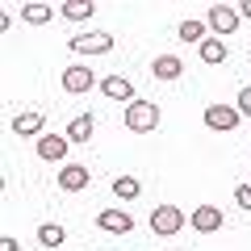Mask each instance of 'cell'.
I'll use <instances>...</instances> for the list:
<instances>
[{"mask_svg": "<svg viewBox=\"0 0 251 251\" xmlns=\"http://www.w3.org/2000/svg\"><path fill=\"white\" fill-rule=\"evenodd\" d=\"M155 126H159V105H151V100L126 105V130H130V134H147Z\"/></svg>", "mask_w": 251, "mask_h": 251, "instance_id": "6da1fadb", "label": "cell"}, {"mask_svg": "<svg viewBox=\"0 0 251 251\" xmlns=\"http://www.w3.org/2000/svg\"><path fill=\"white\" fill-rule=\"evenodd\" d=\"M239 4H209V29H214L218 38H226V34H234L239 29Z\"/></svg>", "mask_w": 251, "mask_h": 251, "instance_id": "7a4b0ae2", "label": "cell"}, {"mask_svg": "<svg viewBox=\"0 0 251 251\" xmlns=\"http://www.w3.org/2000/svg\"><path fill=\"white\" fill-rule=\"evenodd\" d=\"M151 230L155 234H180L184 230V209H176V205L151 209Z\"/></svg>", "mask_w": 251, "mask_h": 251, "instance_id": "3957f363", "label": "cell"}, {"mask_svg": "<svg viewBox=\"0 0 251 251\" xmlns=\"http://www.w3.org/2000/svg\"><path fill=\"white\" fill-rule=\"evenodd\" d=\"M72 50H80V54H105V50H113V38H109L105 29L75 34V38H72Z\"/></svg>", "mask_w": 251, "mask_h": 251, "instance_id": "277c9868", "label": "cell"}, {"mask_svg": "<svg viewBox=\"0 0 251 251\" xmlns=\"http://www.w3.org/2000/svg\"><path fill=\"white\" fill-rule=\"evenodd\" d=\"M239 105H209L205 109V126L209 130H226V134H230L234 126H239Z\"/></svg>", "mask_w": 251, "mask_h": 251, "instance_id": "5b68a950", "label": "cell"}, {"mask_svg": "<svg viewBox=\"0 0 251 251\" xmlns=\"http://www.w3.org/2000/svg\"><path fill=\"white\" fill-rule=\"evenodd\" d=\"M97 226L109 230V234H130V230H134V218H130V209H100Z\"/></svg>", "mask_w": 251, "mask_h": 251, "instance_id": "8992f818", "label": "cell"}, {"mask_svg": "<svg viewBox=\"0 0 251 251\" xmlns=\"http://www.w3.org/2000/svg\"><path fill=\"white\" fill-rule=\"evenodd\" d=\"M88 168H84V163H63L59 168V188L63 193H80V188H88Z\"/></svg>", "mask_w": 251, "mask_h": 251, "instance_id": "52a82bcc", "label": "cell"}, {"mask_svg": "<svg viewBox=\"0 0 251 251\" xmlns=\"http://www.w3.org/2000/svg\"><path fill=\"white\" fill-rule=\"evenodd\" d=\"M67 147H72V138H67V134H42V138H38V159L59 163L63 155H67Z\"/></svg>", "mask_w": 251, "mask_h": 251, "instance_id": "ba28073f", "label": "cell"}, {"mask_svg": "<svg viewBox=\"0 0 251 251\" xmlns=\"http://www.w3.org/2000/svg\"><path fill=\"white\" fill-rule=\"evenodd\" d=\"M100 92H105L109 100H126V105H134V84L126 80V75H105V80H100Z\"/></svg>", "mask_w": 251, "mask_h": 251, "instance_id": "9c48e42d", "label": "cell"}, {"mask_svg": "<svg viewBox=\"0 0 251 251\" xmlns=\"http://www.w3.org/2000/svg\"><path fill=\"white\" fill-rule=\"evenodd\" d=\"M218 226H222V209L218 205H197L193 209V230L197 234H214Z\"/></svg>", "mask_w": 251, "mask_h": 251, "instance_id": "30bf717a", "label": "cell"}, {"mask_svg": "<svg viewBox=\"0 0 251 251\" xmlns=\"http://www.w3.org/2000/svg\"><path fill=\"white\" fill-rule=\"evenodd\" d=\"M63 88L72 92V97L88 92V88H92V72H88V67H80V63H75V67H67V72H63Z\"/></svg>", "mask_w": 251, "mask_h": 251, "instance_id": "8fae6325", "label": "cell"}, {"mask_svg": "<svg viewBox=\"0 0 251 251\" xmlns=\"http://www.w3.org/2000/svg\"><path fill=\"white\" fill-rule=\"evenodd\" d=\"M92 126H97V117H92V109H84V113L72 117V126H67V138H72V143H88V138H92Z\"/></svg>", "mask_w": 251, "mask_h": 251, "instance_id": "7c38bea8", "label": "cell"}, {"mask_svg": "<svg viewBox=\"0 0 251 251\" xmlns=\"http://www.w3.org/2000/svg\"><path fill=\"white\" fill-rule=\"evenodd\" d=\"M42 122H46V117H42V109L17 113V117H13V134H21V138H25V134H42Z\"/></svg>", "mask_w": 251, "mask_h": 251, "instance_id": "4fadbf2b", "label": "cell"}, {"mask_svg": "<svg viewBox=\"0 0 251 251\" xmlns=\"http://www.w3.org/2000/svg\"><path fill=\"white\" fill-rule=\"evenodd\" d=\"M151 72H155V80H180V75H184V63H180L176 54H159V59L151 63Z\"/></svg>", "mask_w": 251, "mask_h": 251, "instance_id": "5bb4252c", "label": "cell"}, {"mask_svg": "<svg viewBox=\"0 0 251 251\" xmlns=\"http://www.w3.org/2000/svg\"><path fill=\"white\" fill-rule=\"evenodd\" d=\"M59 13H63L67 21H84V17H92V13H97V4H88V0H63Z\"/></svg>", "mask_w": 251, "mask_h": 251, "instance_id": "9a60e30c", "label": "cell"}, {"mask_svg": "<svg viewBox=\"0 0 251 251\" xmlns=\"http://www.w3.org/2000/svg\"><path fill=\"white\" fill-rule=\"evenodd\" d=\"M201 63H209V67L214 63H226V42L222 38H205L201 42Z\"/></svg>", "mask_w": 251, "mask_h": 251, "instance_id": "2e32d148", "label": "cell"}, {"mask_svg": "<svg viewBox=\"0 0 251 251\" xmlns=\"http://www.w3.org/2000/svg\"><path fill=\"white\" fill-rule=\"evenodd\" d=\"M38 243H42V247H59V243H67V230L54 226V222H42L38 226Z\"/></svg>", "mask_w": 251, "mask_h": 251, "instance_id": "e0dca14e", "label": "cell"}, {"mask_svg": "<svg viewBox=\"0 0 251 251\" xmlns=\"http://www.w3.org/2000/svg\"><path fill=\"white\" fill-rule=\"evenodd\" d=\"M138 193H143V184H138L134 176H117V180H113V197H122V201H134Z\"/></svg>", "mask_w": 251, "mask_h": 251, "instance_id": "ac0fdd59", "label": "cell"}, {"mask_svg": "<svg viewBox=\"0 0 251 251\" xmlns=\"http://www.w3.org/2000/svg\"><path fill=\"white\" fill-rule=\"evenodd\" d=\"M21 17H25L29 25H46V21H50V4L34 0V4H25V9H21Z\"/></svg>", "mask_w": 251, "mask_h": 251, "instance_id": "d6986e66", "label": "cell"}, {"mask_svg": "<svg viewBox=\"0 0 251 251\" xmlns=\"http://www.w3.org/2000/svg\"><path fill=\"white\" fill-rule=\"evenodd\" d=\"M180 38L184 42H205V25L201 21H180Z\"/></svg>", "mask_w": 251, "mask_h": 251, "instance_id": "ffe728a7", "label": "cell"}, {"mask_svg": "<svg viewBox=\"0 0 251 251\" xmlns=\"http://www.w3.org/2000/svg\"><path fill=\"white\" fill-rule=\"evenodd\" d=\"M234 201H239L243 209H251V184H239V188H234Z\"/></svg>", "mask_w": 251, "mask_h": 251, "instance_id": "44dd1931", "label": "cell"}, {"mask_svg": "<svg viewBox=\"0 0 251 251\" xmlns=\"http://www.w3.org/2000/svg\"><path fill=\"white\" fill-rule=\"evenodd\" d=\"M234 105H239V113H247V117H251V88H243V92H239V100H234Z\"/></svg>", "mask_w": 251, "mask_h": 251, "instance_id": "7402d4cb", "label": "cell"}, {"mask_svg": "<svg viewBox=\"0 0 251 251\" xmlns=\"http://www.w3.org/2000/svg\"><path fill=\"white\" fill-rule=\"evenodd\" d=\"M0 251H17V239H13V234H4V239H0Z\"/></svg>", "mask_w": 251, "mask_h": 251, "instance_id": "603a6c76", "label": "cell"}, {"mask_svg": "<svg viewBox=\"0 0 251 251\" xmlns=\"http://www.w3.org/2000/svg\"><path fill=\"white\" fill-rule=\"evenodd\" d=\"M239 13H243V17H251V0H243V4H239Z\"/></svg>", "mask_w": 251, "mask_h": 251, "instance_id": "cb8c5ba5", "label": "cell"}, {"mask_svg": "<svg viewBox=\"0 0 251 251\" xmlns=\"http://www.w3.org/2000/svg\"><path fill=\"white\" fill-rule=\"evenodd\" d=\"M172 251H176V247H172Z\"/></svg>", "mask_w": 251, "mask_h": 251, "instance_id": "d4e9b609", "label": "cell"}]
</instances>
